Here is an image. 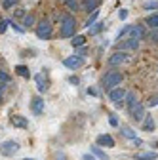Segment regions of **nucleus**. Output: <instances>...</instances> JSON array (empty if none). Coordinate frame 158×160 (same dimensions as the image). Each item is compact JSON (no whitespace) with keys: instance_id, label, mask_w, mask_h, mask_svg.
Segmentation results:
<instances>
[{"instance_id":"1","label":"nucleus","mask_w":158,"mask_h":160,"mask_svg":"<svg viewBox=\"0 0 158 160\" xmlns=\"http://www.w3.org/2000/svg\"><path fill=\"white\" fill-rule=\"evenodd\" d=\"M74 31H76V19L71 13H63L61 15V36L69 38L74 34Z\"/></svg>"},{"instance_id":"2","label":"nucleus","mask_w":158,"mask_h":160,"mask_svg":"<svg viewBox=\"0 0 158 160\" xmlns=\"http://www.w3.org/2000/svg\"><path fill=\"white\" fill-rule=\"evenodd\" d=\"M122 80H124V74L120 71H109L107 76L103 78V86H105V90H112L116 86H120Z\"/></svg>"},{"instance_id":"3","label":"nucleus","mask_w":158,"mask_h":160,"mask_svg":"<svg viewBox=\"0 0 158 160\" xmlns=\"http://www.w3.org/2000/svg\"><path fill=\"white\" fill-rule=\"evenodd\" d=\"M53 32V25L48 21V19H42L40 23L36 25V36L38 38H42V40H48Z\"/></svg>"},{"instance_id":"4","label":"nucleus","mask_w":158,"mask_h":160,"mask_svg":"<svg viewBox=\"0 0 158 160\" xmlns=\"http://www.w3.org/2000/svg\"><path fill=\"white\" fill-rule=\"evenodd\" d=\"M130 61V55H128V52H124V50H118V52H114L111 57H109V65L111 67H120V65H124V63H128Z\"/></svg>"},{"instance_id":"5","label":"nucleus","mask_w":158,"mask_h":160,"mask_svg":"<svg viewBox=\"0 0 158 160\" xmlns=\"http://www.w3.org/2000/svg\"><path fill=\"white\" fill-rule=\"evenodd\" d=\"M126 90L124 88H112V90H109V99L116 105V107H122V103H124V99H126Z\"/></svg>"},{"instance_id":"6","label":"nucleus","mask_w":158,"mask_h":160,"mask_svg":"<svg viewBox=\"0 0 158 160\" xmlns=\"http://www.w3.org/2000/svg\"><path fill=\"white\" fill-rule=\"evenodd\" d=\"M17 151H19V145L15 141H4L0 145V154L2 156H13Z\"/></svg>"},{"instance_id":"7","label":"nucleus","mask_w":158,"mask_h":160,"mask_svg":"<svg viewBox=\"0 0 158 160\" xmlns=\"http://www.w3.org/2000/svg\"><path fill=\"white\" fill-rule=\"evenodd\" d=\"M31 111H32L34 116H40L44 112V99L40 95H36V97L31 99Z\"/></svg>"},{"instance_id":"8","label":"nucleus","mask_w":158,"mask_h":160,"mask_svg":"<svg viewBox=\"0 0 158 160\" xmlns=\"http://www.w3.org/2000/svg\"><path fill=\"white\" fill-rule=\"evenodd\" d=\"M130 114H131V118L135 120V122H143L145 120V105H141V103H137L131 111H130Z\"/></svg>"},{"instance_id":"9","label":"nucleus","mask_w":158,"mask_h":160,"mask_svg":"<svg viewBox=\"0 0 158 160\" xmlns=\"http://www.w3.org/2000/svg\"><path fill=\"white\" fill-rule=\"evenodd\" d=\"M63 63H65V67H69V69H78V67L84 65V57H82V55H78V57L72 55V57H67Z\"/></svg>"},{"instance_id":"10","label":"nucleus","mask_w":158,"mask_h":160,"mask_svg":"<svg viewBox=\"0 0 158 160\" xmlns=\"http://www.w3.org/2000/svg\"><path fill=\"white\" fill-rule=\"evenodd\" d=\"M128 32L131 34V38H137V40H143L147 36V32H145V29L141 25H130V31Z\"/></svg>"},{"instance_id":"11","label":"nucleus","mask_w":158,"mask_h":160,"mask_svg":"<svg viewBox=\"0 0 158 160\" xmlns=\"http://www.w3.org/2000/svg\"><path fill=\"white\" fill-rule=\"evenodd\" d=\"M34 82H36V88H38V92H40V93L48 90V78L44 76V72H38L34 76Z\"/></svg>"},{"instance_id":"12","label":"nucleus","mask_w":158,"mask_h":160,"mask_svg":"<svg viewBox=\"0 0 158 160\" xmlns=\"http://www.w3.org/2000/svg\"><path fill=\"white\" fill-rule=\"evenodd\" d=\"M120 50H124V52H128V50H137L139 48V40L137 38H128V40H124V42L118 46Z\"/></svg>"},{"instance_id":"13","label":"nucleus","mask_w":158,"mask_h":160,"mask_svg":"<svg viewBox=\"0 0 158 160\" xmlns=\"http://www.w3.org/2000/svg\"><path fill=\"white\" fill-rule=\"evenodd\" d=\"M97 145L99 147H114V139L109 133H101L99 137H97Z\"/></svg>"},{"instance_id":"14","label":"nucleus","mask_w":158,"mask_h":160,"mask_svg":"<svg viewBox=\"0 0 158 160\" xmlns=\"http://www.w3.org/2000/svg\"><path fill=\"white\" fill-rule=\"evenodd\" d=\"M124 101H126V105H128V109H130V111H131L137 103H139V101H137V93H135V92H128Z\"/></svg>"},{"instance_id":"15","label":"nucleus","mask_w":158,"mask_h":160,"mask_svg":"<svg viewBox=\"0 0 158 160\" xmlns=\"http://www.w3.org/2000/svg\"><path fill=\"white\" fill-rule=\"evenodd\" d=\"M86 12H91V10H95L97 6H99V0H82V4H80Z\"/></svg>"},{"instance_id":"16","label":"nucleus","mask_w":158,"mask_h":160,"mask_svg":"<svg viewBox=\"0 0 158 160\" xmlns=\"http://www.w3.org/2000/svg\"><path fill=\"white\" fill-rule=\"evenodd\" d=\"M145 23H147L151 29H156V27H158V13H152V15H149V17L145 19Z\"/></svg>"},{"instance_id":"17","label":"nucleus","mask_w":158,"mask_h":160,"mask_svg":"<svg viewBox=\"0 0 158 160\" xmlns=\"http://www.w3.org/2000/svg\"><path fill=\"white\" fill-rule=\"evenodd\" d=\"M158 152H139L137 154V160H156Z\"/></svg>"},{"instance_id":"18","label":"nucleus","mask_w":158,"mask_h":160,"mask_svg":"<svg viewBox=\"0 0 158 160\" xmlns=\"http://www.w3.org/2000/svg\"><path fill=\"white\" fill-rule=\"evenodd\" d=\"M63 2L67 4V8L71 10V12H76V10H80L82 6H80V2L78 0H63Z\"/></svg>"},{"instance_id":"19","label":"nucleus","mask_w":158,"mask_h":160,"mask_svg":"<svg viewBox=\"0 0 158 160\" xmlns=\"http://www.w3.org/2000/svg\"><path fill=\"white\" fill-rule=\"evenodd\" d=\"M12 124H13L15 128H27V120H25L23 116H15V118L12 120Z\"/></svg>"},{"instance_id":"20","label":"nucleus","mask_w":158,"mask_h":160,"mask_svg":"<svg viewBox=\"0 0 158 160\" xmlns=\"http://www.w3.org/2000/svg\"><path fill=\"white\" fill-rule=\"evenodd\" d=\"M103 31V23H93V25H90V29H88V32L93 36V34H99Z\"/></svg>"},{"instance_id":"21","label":"nucleus","mask_w":158,"mask_h":160,"mask_svg":"<svg viewBox=\"0 0 158 160\" xmlns=\"http://www.w3.org/2000/svg\"><path fill=\"white\" fill-rule=\"evenodd\" d=\"M15 72H17L19 76H23V78H31V72H29V69H27L25 65H19V67H15Z\"/></svg>"},{"instance_id":"22","label":"nucleus","mask_w":158,"mask_h":160,"mask_svg":"<svg viewBox=\"0 0 158 160\" xmlns=\"http://www.w3.org/2000/svg\"><path fill=\"white\" fill-rule=\"evenodd\" d=\"M91 154H93V156H97L99 160H107V152H103V151H101V147H91Z\"/></svg>"},{"instance_id":"23","label":"nucleus","mask_w":158,"mask_h":160,"mask_svg":"<svg viewBox=\"0 0 158 160\" xmlns=\"http://www.w3.org/2000/svg\"><path fill=\"white\" fill-rule=\"evenodd\" d=\"M122 135L128 137V139H135V137H137V133H135L131 128H128V126H122Z\"/></svg>"},{"instance_id":"24","label":"nucleus","mask_w":158,"mask_h":160,"mask_svg":"<svg viewBox=\"0 0 158 160\" xmlns=\"http://www.w3.org/2000/svg\"><path fill=\"white\" fill-rule=\"evenodd\" d=\"M147 38L151 40V42H154V44H158V27H156V29H151V32L147 34Z\"/></svg>"},{"instance_id":"25","label":"nucleus","mask_w":158,"mask_h":160,"mask_svg":"<svg viewBox=\"0 0 158 160\" xmlns=\"http://www.w3.org/2000/svg\"><path fill=\"white\" fill-rule=\"evenodd\" d=\"M145 130L147 132H152L154 130V120H152V116H145Z\"/></svg>"},{"instance_id":"26","label":"nucleus","mask_w":158,"mask_h":160,"mask_svg":"<svg viewBox=\"0 0 158 160\" xmlns=\"http://www.w3.org/2000/svg\"><path fill=\"white\" fill-rule=\"evenodd\" d=\"M97 17H99V10H93V13L90 15V19L86 21V25H88V27H90V25H93V23L97 21Z\"/></svg>"},{"instance_id":"27","label":"nucleus","mask_w":158,"mask_h":160,"mask_svg":"<svg viewBox=\"0 0 158 160\" xmlns=\"http://www.w3.org/2000/svg\"><path fill=\"white\" fill-rule=\"evenodd\" d=\"M84 42H86L84 36H74V38H72V46H74V48H76V46H82Z\"/></svg>"},{"instance_id":"28","label":"nucleus","mask_w":158,"mask_h":160,"mask_svg":"<svg viewBox=\"0 0 158 160\" xmlns=\"http://www.w3.org/2000/svg\"><path fill=\"white\" fill-rule=\"evenodd\" d=\"M17 2H19V0H4V2H2V6H4L6 10H10V8H13Z\"/></svg>"},{"instance_id":"29","label":"nucleus","mask_w":158,"mask_h":160,"mask_svg":"<svg viewBox=\"0 0 158 160\" xmlns=\"http://www.w3.org/2000/svg\"><path fill=\"white\" fill-rule=\"evenodd\" d=\"M23 25H25V27H31V25H34V15H25V21H23Z\"/></svg>"},{"instance_id":"30","label":"nucleus","mask_w":158,"mask_h":160,"mask_svg":"<svg viewBox=\"0 0 158 160\" xmlns=\"http://www.w3.org/2000/svg\"><path fill=\"white\" fill-rule=\"evenodd\" d=\"M143 8H145V10H154V8H158V0H152V2H147Z\"/></svg>"},{"instance_id":"31","label":"nucleus","mask_w":158,"mask_h":160,"mask_svg":"<svg viewBox=\"0 0 158 160\" xmlns=\"http://www.w3.org/2000/svg\"><path fill=\"white\" fill-rule=\"evenodd\" d=\"M147 105L149 107H158V95H154V97H151L149 101H147Z\"/></svg>"},{"instance_id":"32","label":"nucleus","mask_w":158,"mask_h":160,"mask_svg":"<svg viewBox=\"0 0 158 160\" xmlns=\"http://www.w3.org/2000/svg\"><path fill=\"white\" fill-rule=\"evenodd\" d=\"M0 82H6L8 84L10 82V74H6L4 71H0Z\"/></svg>"},{"instance_id":"33","label":"nucleus","mask_w":158,"mask_h":160,"mask_svg":"<svg viewBox=\"0 0 158 160\" xmlns=\"http://www.w3.org/2000/svg\"><path fill=\"white\" fill-rule=\"evenodd\" d=\"M10 25H12V29H13V31H17V32H23V31H25L23 27H19V25H15V21H10Z\"/></svg>"},{"instance_id":"34","label":"nucleus","mask_w":158,"mask_h":160,"mask_svg":"<svg viewBox=\"0 0 158 160\" xmlns=\"http://www.w3.org/2000/svg\"><path fill=\"white\" fill-rule=\"evenodd\" d=\"M109 122H111V126H118V120H116V116H114V114H111V116H109Z\"/></svg>"},{"instance_id":"35","label":"nucleus","mask_w":158,"mask_h":160,"mask_svg":"<svg viewBox=\"0 0 158 160\" xmlns=\"http://www.w3.org/2000/svg\"><path fill=\"white\" fill-rule=\"evenodd\" d=\"M118 17H120V19H126V17H128V10H120V12H118Z\"/></svg>"},{"instance_id":"36","label":"nucleus","mask_w":158,"mask_h":160,"mask_svg":"<svg viewBox=\"0 0 158 160\" xmlns=\"http://www.w3.org/2000/svg\"><path fill=\"white\" fill-rule=\"evenodd\" d=\"M8 23H10V21H2V23H0V34L6 31V25H8Z\"/></svg>"},{"instance_id":"37","label":"nucleus","mask_w":158,"mask_h":160,"mask_svg":"<svg viewBox=\"0 0 158 160\" xmlns=\"http://www.w3.org/2000/svg\"><path fill=\"white\" fill-rule=\"evenodd\" d=\"M76 53H78V55H84V53H86V50H84V48H78V52H76Z\"/></svg>"},{"instance_id":"38","label":"nucleus","mask_w":158,"mask_h":160,"mask_svg":"<svg viewBox=\"0 0 158 160\" xmlns=\"http://www.w3.org/2000/svg\"><path fill=\"white\" fill-rule=\"evenodd\" d=\"M84 160H93V154H91V156H90V154H86V156H84Z\"/></svg>"},{"instance_id":"39","label":"nucleus","mask_w":158,"mask_h":160,"mask_svg":"<svg viewBox=\"0 0 158 160\" xmlns=\"http://www.w3.org/2000/svg\"><path fill=\"white\" fill-rule=\"evenodd\" d=\"M23 160H34V158H23Z\"/></svg>"}]
</instances>
